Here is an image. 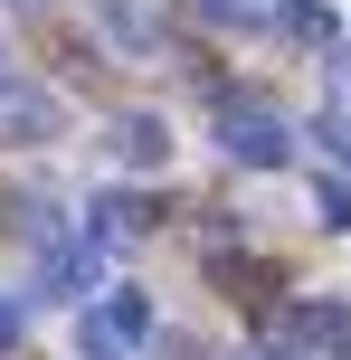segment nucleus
<instances>
[{
	"instance_id": "obj_7",
	"label": "nucleus",
	"mask_w": 351,
	"mask_h": 360,
	"mask_svg": "<svg viewBox=\"0 0 351 360\" xmlns=\"http://www.w3.org/2000/svg\"><path fill=\"white\" fill-rule=\"evenodd\" d=\"M152 209H162V199H143V190H105V199H95V247H114V237H143L152 228Z\"/></svg>"
},
{
	"instance_id": "obj_12",
	"label": "nucleus",
	"mask_w": 351,
	"mask_h": 360,
	"mask_svg": "<svg viewBox=\"0 0 351 360\" xmlns=\"http://www.w3.org/2000/svg\"><path fill=\"white\" fill-rule=\"evenodd\" d=\"M162 360H209L200 342H181V332H162Z\"/></svg>"
},
{
	"instance_id": "obj_11",
	"label": "nucleus",
	"mask_w": 351,
	"mask_h": 360,
	"mask_svg": "<svg viewBox=\"0 0 351 360\" xmlns=\"http://www.w3.org/2000/svg\"><path fill=\"white\" fill-rule=\"evenodd\" d=\"M314 143L333 152V162H351V133H342V105H333V114H323V124H314Z\"/></svg>"
},
{
	"instance_id": "obj_14",
	"label": "nucleus",
	"mask_w": 351,
	"mask_h": 360,
	"mask_svg": "<svg viewBox=\"0 0 351 360\" xmlns=\"http://www.w3.org/2000/svg\"><path fill=\"white\" fill-rule=\"evenodd\" d=\"M257 360H304V351H295V342H266V351H257Z\"/></svg>"
},
{
	"instance_id": "obj_9",
	"label": "nucleus",
	"mask_w": 351,
	"mask_h": 360,
	"mask_svg": "<svg viewBox=\"0 0 351 360\" xmlns=\"http://www.w3.org/2000/svg\"><path fill=\"white\" fill-rule=\"evenodd\" d=\"M200 19H219V29H266V0H200Z\"/></svg>"
},
{
	"instance_id": "obj_1",
	"label": "nucleus",
	"mask_w": 351,
	"mask_h": 360,
	"mask_svg": "<svg viewBox=\"0 0 351 360\" xmlns=\"http://www.w3.org/2000/svg\"><path fill=\"white\" fill-rule=\"evenodd\" d=\"M219 143H228V162H247V171H285L295 162V124H285L266 95H247V86H219Z\"/></svg>"
},
{
	"instance_id": "obj_6",
	"label": "nucleus",
	"mask_w": 351,
	"mask_h": 360,
	"mask_svg": "<svg viewBox=\"0 0 351 360\" xmlns=\"http://www.w3.org/2000/svg\"><path fill=\"white\" fill-rule=\"evenodd\" d=\"M266 29H285L295 48H342V19L323 10V0H276V10H266Z\"/></svg>"
},
{
	"instance_id": "obj_2",
	"label": "nucleus",
	"mask_w": 351,
	"mask_h": 360,
	"mask_svg": "<svg viewBox=\"0 0 351 360\" xmlns=\"http://www.w3.org/2000/svg\"><path fill=\"white\" fill-rule=\"evenodd\" d=\"M133 342H152V304H143V285H114L105 304H86V323H76V351H86V360H124Z\"/></svg>"
},
{
	"instance_id": "obj_4",
	"label": "nucleus",
	"mask_w": 351,
	"mask_h": 360,
	"mask_svg": "<svg viewBox=\"0 0 351 360\" xmlns=\"http://www.w3.org/2000/svg\"><path fill=\"white\" fill-rule=\"evenodd\" d=\"M95 275H105V247H95V237H57V247L38 256V294H67V304L95 285Z\"/></svg>"
},
{
	"instance_id": "obj_5",
	"label": "nucleus",
	"mask_w": 351,
	"mask_h": 360,
	"mask_svg": "<svg viewBox=\"0 0 351 360\" xmlns=\"http://www.w3.org/2000/svg\"><path fill=\"white\" fill-rule=\"evenodd\" d=\"M105 143H114V162H133V171H162L171 162V124H162V114H114Z\"/></svg>"
},
{
	"instance_id": "obj_8",
	"label": "nucleus",
	"mask_w": 351,
	"mask_h": 360,
	"mask_svg": "<svg viewBox=\"0 0 351 360\" xmlns=\"http://www.w3.org/2000/svg\"><path fill=\"white\" fill-rule=\"evenodd\" d=\"M105 29H114V38H133V48H152V19H143V0H105Z\"/></svg>"
},
{
	"instance_id": "obj_15",
	"label": "nucleus",
	"mask_w": 351,
	"mask_h": 360,
	"mask_svg": "<svg viewBox=\"0 0 351 360\" xmlns=\"http://www.w3.org/2000/svg\"><path fill=\"white\" fill-rule=\"evenodd\" d=\"M342 360H351V332H342Z\"/></svg>"
},
{
	"instance_id": "obj_10",
	"label": "nucleus",
	"mask_w": 351,
	"mask_h": 360,
	"mask_svg": "<svg viewBox=\"0 0 351 360\" xmlns=\"http://www.w3.org/2000/svg\"><path fill=\"white\" fill-rule=\"evenodd\" d=\"M314 218H323V228H351V180H323V190H314Z\"/></svg>"
},
{
	"instance_id": "obj_3",
	"label": "nucleus",
	"mask_w": 351,
	"mask_h": 360,
	"mask_svg": "<svg viewBox=\"0 0 351 360\" xmlns=\"http://www.w3.org/2000/svg\"><path fill=\"white\" fill-rule=\"evenodd\" d=\"M57 124H67V114H57V95L48 86H0V143H57Z\"/></svg>"
},
{
	"instance_id": "obj_13",
	"label": "nucleus",
	"mask_w": 351,
	"mask_h": 360,
	"mask_svg": "<svg viewBox=\"0 0 351 360\" xmlns=\"http://www.w3.org/2000/svg\"><path fill=\"white\" fill-rule=\"evenodd\" d=\"M19 342V304H0V351H10Z\"/></svg>"
},
{
	"instance_id": "obj_16",
	"label": "nucleus",
	"mask_w": 351,
	"mask_h": 360,
	"mask_svg": "<svg viewBox=\"0 0 351 360\" xmlns=\"http://www.w3.org/2000/svg\"><path fill=\"white\" fill-rule=\"evenodd\" d=\"M0 86H10V67H0Z\"/></svg>"
}]
</instances>
